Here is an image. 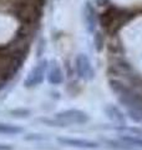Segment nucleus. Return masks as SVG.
I'll list each match as a JSON object with an SVG mask.
<instances>
[{
	"label": "nucleus",
	"instance_id": "nucleus-1",
	"mask_svg": "<svg viewBox=\"0 0 142 150\" xmlns=\"http://www.w3.org/2000/svg\"><path fill=\"white\" fill-rule=\"evenodd\" d=\"M111 84L113 91L117 94L120 103L126 108L130 118L137 123L142 121V95L124 84H120L117 81H112Z\"/></svg>",
	"mask_w": 142,
	"mask_h": 150
},
{
	"label": "nucleus",
	"instance_id": "nucleus-11",
	"mask_svg": "<svg viewBox=\"0 0 142 150\" xmlns=\"http://www.w3.org/2000/svg\"><path fill=\"white\" fill-rule=\"evenodd\" d=\"M116 129L118 131L127 133V135H135V137H141L142 138V129H140V128H130V126H126V125H120Z\"/></svg>",
	"mask_w": 142,
	"mask_h": 150
},
{
	"label": "nucleus",
	"instance_id": "nucleus-6",
	"mask_svg": "<svg viewBox=\"0 0 142 150\" xmlns=\"http://www.w3.org/2000/svg\"><path fill=\"white\" fill-rule=\"evenodd\" d=\"M59 143L63 145L72 148H80V149H97V143L91 142V140H85V139H74V138H59Z\"/></svg>",
	"mask_w": 142,
	"mask_h": 150
},
{
	"label": "nucleus",
	"instance_id": "nucleus-9",
	"mask_svg": "<svg viewBox=\"0 0 142 150\" xmlns=\"http://www.w3.org/2000/svg\"><path fill=\"white\" fill-rule=\"evenodd\" d=\"M21 131H22V128H20V126H18V125L0 123V134L14 135V134H20Z\"/></svg>",
	"mask_w": 142,
	"mask_h": 150
},
{
	"label": "nucleus",
	"instance_id": "nucleus-5",
	"mask_svg": "<svg viewBox=\"0 0 142 150\" xmlns=\"http://www.w3.org/2000/svg\"><path fill=\"white\" fill-rule=\"evenodd\" d=\"M82 19H84V24L86 26V29L89 33H93L96 29V23H97V18H96V10L92 6V4L90 1H86L84 4L82 8Z\"/></svg>",
	"mask_w": 142,
	"mask_h": 150
},
{
	"label": "nucleus",
	"instance_id": "nucleus-8",
	"mask_svg": "<svg viewBox=\"0 0 142 150\" xmlns=\"http://www.w3.org/2000/svg\"><path fill=\"white\" fill-rule=\"evenodd\" d=\"M105 111H106V114L108 116V119H110L111 121H113L116 125H125L126 124V118H125L124 112L118 109L117 106L108 105L105 109Z\"/></svg>",
	"mask_w": 142,
	"mask_h": 150
},
{
	"label": "nucleus",
	"instance_id": "nucleus-10",
	"mask_svg": "<svg viewBox=\"0 0 142 150\" xmlns=\"http://www.w3.org/2000/svg\"><path fill=\"white\" fill-rule=\"evenodd\" d=\"M121 140L126 144H130L132 146H140L142 148V138L135 137V135H126V137H121Z\"/></svg>",
	"mask_w": 142,
	"mask_h": 150
},
{
	"label": "nucleus",
	"instance_id": "nucleus-4",
	"mask_svg": "<svg viewBox=\"0 0 142 150\" xmlns=\"http://www.w3.org/2000/svg\"><path fill=\"white\" fill-rule=\"evenodd\" d=\"M75 64H76V73L79 78H81L82 80H92L95 76V71L87 55L79 54Z\"/></svg>",
	"mask_w": 142,
	"mask_h": 150
},
{
	"label": "nucleus",
	"instance_id": "nucleus-3",
	"mask_svg": "<svg viewBox=\"0 0 142 150\" xmlns=\"http://www.w3.org/2000/svg\"><path fill=\"white\" fill-rule=\"evenodd\" d=\"M47 67H49V63H47L46 60H41V62L37 63L35 67L32 68L31 71L29 73V75L26 76L25 81H24L25 86L34 88V86L40 85V84L44 81V79H45V74H46Z\"/></svg>",
	"mask_w": 142,
	"mask_h": 150
},
{
	"label": "nucleus",
	"instance_id": "nucleus-2",
	"mask_svg": "<svg viewBox=\"0 0 142 150\" xmlns=\"http://www.w3.org/2000/svg\"><path fill=\"white\" fill-rule=\"evenodd\" d=\"M89 120V116L86 112H84L82 110L79 109H69L60 111L55 115L54 120H44L45 123L58 125V126H69V125H80L85 124Z\"/></svg>",
	"mask_w": 142,
	"mask_h": 150
},
{
	"label": "nucleus",
	"instance_id": "nucleus-7",
	"mask_svg": "<svg viewBox=\"0 0 142 150\" xmlns=\"http://www.w3.org/2000/svg\"><path fill=\"white\" fill-rule=\"evenodd\" d=\"M47 80L53 85H59L64 81V74L61 70L60 65L56 62H51L50 65L47 67Z\"/></svg>",
	"mask_w": 142,
	"mask_h": 150
},
{
	"label": "nucleus",
	"instance_id": "nucleus-12",
	"mask_svg": "<svg viewBox=\"0 0 142 150\" xmlns=\"http://www.w3.org/2000/svg\"><path fill=\"white\" fill-rule=\"evenodd\" d=\"M13 148L8 144H0V150H11Z\"/></svg>",
	"mask_w": 142,
	"mask_h": 150
}]
</instances>
